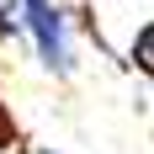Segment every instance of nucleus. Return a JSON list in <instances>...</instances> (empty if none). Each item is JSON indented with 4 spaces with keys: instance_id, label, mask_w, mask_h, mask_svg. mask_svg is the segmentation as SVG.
<instances>
[{
    "instance_id": "1",
    "label": "nucleus",
    "mask_w": 154,
    "mask_h": 154,
    "mask_svg": "<svg viewBox=\"0 0 154 154\" xmlns=\"http://www.w3.org/2000/svg\"><path fill=\"white\" fill-rule=\"evenodd\" d=\"M21 27H27L32 48H37V64H43L53 80H69V75H75L69 16H64L59 0H27V5H21Z\"/></svg>"
},
{
    "instance_id": "2",
    "label": "nucleus",
    "mask_w": 154,
    "mask_h": 154,
    "mask_svg": "<svg viewBox=\"0 0 154 154\" xmlns=\"http://www.w3.org/2000/svg\"><path fill=\"white\" fill-rule=\"evenodd\" d=\"M133 69L154 80V21H149V27H138V37H133Z\"/></svg>"
},
{
    "instance_id": "3",
    "label": "nucleus",
    "mask_w": 154,
    "mask_h": 154,
    "mask_svg": "<svg viewBox=\"0 0 154 154\" xmlns=\"http://www.w3.org/2000/svg\"><path fill=\"white\" fill-rule=\"evenodd\" d=\"M21 5H27V0H0V37L27 32V27H21Z\"/></svg>"
},
{
    "instance_id": "4",
    "label": "nucleus",
    "mask_w": 154,
    "mask_h": 154,
    "mask_svg": "<svg viewBox=\"0 0 154 154\" xmlns=\"http://www.w3.org/2000/svg\"><path fill=\"white\" fill-rule=\"evenodd\" d=\"M21 154H59V149H43V143H21Z\"/></svg>"
}]
</instances>
